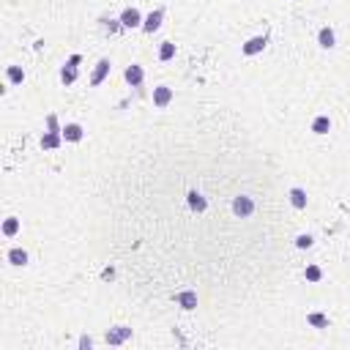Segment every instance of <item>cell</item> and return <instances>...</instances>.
Masks as SVG:
<instances>
[{
	"label": "cell",
	"instance_id": "7402d4cb",
	"mask_svg": "<svg viewBox=\"0 0 350 350\" xmlns=\"http://www.w3.org/2000/svg\"><path fill=\"white\" fill-rule=\"evenodd\" d=\"M323 279V268L320 266H306V282H320Z\"/></svg>",
	"mask_w": 350,
	"mask_h": 350
},
{
	"label": "cell",
	"instance_id": "cb8c5ba5",
	"mask_svg": "<svg viewBox=\"0 0 350 350\" xmlns=\"http://www.w3.org/2000/svg\"><path fill=\"white\" fill-rule=\"evenodd\" d=\"M46 129H50V132H63L60 124H58V115H55V112L46 115Z\"/></svg>",
	"mask_w": 350,
	"mask_h": 350
},
{
	"label": "cell",
	"instance_id": "ac0fdd59",
	"mask_svg": "<svg viewBox=\"0 0 350 350\" xmlns=\"http://www.w3.org/2000/svg\"><path fill=\"white\" fill-rule=\"evenodd\" d=\"M6 77H8V82H14V85L25 82V72H22L20 66H8V68H6Z\"/></svg>",
	"mask_w": 350,
	"mask_h": 350
},
{
	"label": "cell",
	"instance_id": "ffe728a7",
	"mask_svg": "<svg viewBox=\"0 0 350 350\" xmlns=\"http://www.w3.org/2000/svg\"><path fill=\"white\" fill-rule=\"evenodd\" d=\"M16 232H20V219H14V216H8L3 222V236H16Z\"/></svg>",
	"mask_w": 350,
	"mask_h": 350
},
{
	"label": "cell",
	"instance_id": "d6986e66",
	"mask_svg": "<svg viewBox=\"0 0 350 350\" xmlns=\"http://www.w3.org/2000/svg\"><path fill=\"white\" fill-rule=\"evenodd\" d=\"M60 80H63V85H72V82H77V66H63L60 68Z\"/></svg>",
	"mask_w": 350,
	"mask_h": 350
},
{
	"label": "cell",
	"instance_id": "603a6c76",
	"mask_svg": "<svg viewBox=\"0 0 350 350\" xmlns=\"http://www.w3.org/2000/svg\"><path fill=\"white\" fill-rule=\"evenodd\" d=\"M314 244V238L309 236V232H301V236H296V246L298 249H309Z\"/></svg>",
	"mask_w": 350,
	"mask_h": 350
},
{
	"label": "cell",
	"instance_id": "484cf974",
	"mask_svg": "<svg viewBox=\"0 0 350 350\" xmlns=\"http://www.w3.org/2000/svg\"><path fill=\"white\" fill-rule=\"evenodd\" d=\"M66 63H68V66H80V63H82V55H72Z\"/></svg>",
	"mask_w": 350,
	"mask_h": 350
},
{
	"label": "cell",
	"instance_id": "2e32d148",
	"mask_svg": "<svg viewBox=\"0 0 350 350\" xmlns=\"http://www.w3.org/2000/svg\"><path fill=\"white\" fill-rule=\"evenodd\" d=\"M306 323L312 326V328H328V318H326L323 312H309L306 314Z\"/></svg>",
	"mask_w": 350,
	"mask_h": 350
},
{
	"label": "cell",
	"instance_id": "277c9868",
	"mask_svg": "<svg viewBox=\"0 0 350 350\" xmlns=\"http://www.w3.org/2000/svg\"><path fill=\"white\" fill-rule=\"evenodd\" d=\"M162 20H164V8H154L148 16H145V22H142V30H145V33H154V30H159V28H162Z\"/></svg>",
	"mask_w": 350,
	"mask_h": 350
},
{
	"label": "cell",
	"instance_id": "9c48e42d",
	"mask_svg": "<svg viewBox=\"0 0 350 350\" xmlns=\"http://www.w3.org/2000/svg\"><path fill=\"white\" fill-rule=\"evenodd\" d=\"M120 25L124 28H142V14L132 6V8H126L124 14H120Z\"/></svg>",
	"mask_w": 350,
	"mask_h": 350
},
{
	"label": "cell",
	"instance_id": "30bf717a",
	"mask_svg": "<svg viewBox=\"0 0 350 350\" xmlns=\"http://www.w3.org/2000/svg\"><path fill=\"white\" fill-rule=\"evenodd\" d=\"M186 202H189V208H192V211H197V214H202V211L208 208V200H206V197H202L197 189H192L189 194H186Z\"/></svg>",
	"mask_w": 350,
	"mask_h": 350
},
{
	"label": "cell",
	"instance_id": "7c38bea8",
	"mask_svg": "<svg viewBox=\"0 0 350 350\" xmlns=\"http://www.w3.org/2000/svg\"><path fill=\"white\" fill-rule=\"evenodd\" d=\"M318 44L323 46V50H334V46H336L334 30H331V28H320V33H318Z\"/></svg>",
	"mask_w": 350,
	"mask_h": 350
},
{
	"label": "cell",
	"instance_id": "5b68a950",
	"mask_svg": "<svg viewBox=\"0 0 350 350\" xmlns=\"http://www.w3.org/2000/svg\"><path fill=\"white\" fill-rule=\"evenodd\" d=\"M110 66H112V63H110L107 58H102V60L96 63V68H93V74H90V85H93V88H96V85H102L104 80H107Z\"/></svg>",
	"mask_w": 350,
	"mask_h": 350
},
{
	"label": "cell",
	"instance_id": "4316f807",
	"mask_svg": "<svg viewBox=\"0 0 350 350\" xmlns=\"http://www.w3.org/2000/svg\"><path fill=\"white\" fill-rule=\"evenodd\" d=\"M80 348H93V340L90 336H80Z\"/></svg>",
	"mask_w": 350,
	"mask_h": 350
},
{
	"label": "cell",
	"instance_id": "44dd1931",
	"mask_svg": "<svg viewBox=\"0 0 350 350\" xmlns=\"http://www.w3.org/2000/svg\"><path fill=\"white\" fill-rule=\"evenodd\" d=\"M175 58V44L172 42H164L159 46V60H172Z\"/></svg>",
	"mask_w": 350,
	"mask_h": 350
},
{
	"label": "cell",
	"instance_id": "7a4b0ae2",
	"mask_svg": "<svg viewBox=\"0 0 350 350\" xmlns=\"http://www.w3.org/2000/svg\"><path fill=\"white\" fill-rule=\"evenodd\" d=\"M129 336H132V328H129V326H115V328L107 331V345H124Z\"/></svg>",
	"mask_w": 350,
	"mask_h": 350
},
{
	"label": "cell",
	"instance_id": "6da1fadb",
	"mask_svg": "<svg viewBox=\"0 0 350 350\" xmlns=\"http://www.w3.org/2000/svg\"><path fill=\"white\" fill-rule=\"evenodd\" d=\"M232 214H236L238 219H249L254 214V200L249 194H238L236 200H232Z\"/></svg>",
	"mask_w": 350,
	"mask_h": 350
},
{
	"label": "cell",
	"instance_id": "4fadbf2b",
	"mask_svg": "<svg viewBox=\"0 0 350 350\" xmlns=\"http://www.w3.org/2000/svg\"><path fill=\"white\" fill-rule=\"evenodd\" d=\"M60 134H63L66 142H80V140H82V126H80V124H66Z\"/></svg>",
	"mask_w": 350,
	"mask_h": 350
},
{
	"label": "cell",
	"instance_id": "8fae6325",
	"mask_svg": "<svg viewBox=\"0 0 350 350\" xmlns=\"http://www.w3.org/2000/svg\"><path fill=\"white\" fill-rule=\"evenodd\" d=\"M60 142H63V134H60V132H44V134H42V148H44V150L60 148Z\"/></svg>",
	"mask_w": 350,
	"mask_h": 350
},
{
	"label": "cell",
	"instance_id": "3957f363",
	"mask_svg": "<svg viewBox=\"0 0 350 350\" xmlns=\"http://www.w3.org/2000/svg\"><path fill=\"white\" fill-rule=\"evenodd\" d=\"M266 46H268V36L262 33V36H254V38H249V42L241 46V52L249 58V55H258V52H262Z\"/></svg>",
	"mask_w": 350,
	"mask_h": 350
},
{
	"label": "cell",
	"instance_id": "52a82bcc",
	"mask_svg": "<svg viewBox=\"0 0 350 350\" xmlns=\"http://www.w3.org/2000/svg\"><path fill=\"white\" fill-rule=\"evenodd\" d=\"M142 77H145L142 66H137V63L126 66V72H124V80H126V82H129L132 88H140V85H142Z\"/></svg>",
	"mask_w": 350,
	"mask_h": 350
},
{
	"label": "cell",
	"instance_id": "e0dca14e",
	"mask_svg": "<svg viewBox=\"0 0 350 350\" xmlns=\"http://www.w3.org/2000/svg\"><path fill=\"white\" fill-rule=\"evenodd\" d=\"M8 262H11V266H28V252L22 246H14L8 252Z\"/></svg>",
	"mask_w": 350,
	"mask_h": 350
},
{
	"label": "cell",
	"instance_id": "5bb4252c",
	"mask_svg": "<svg viewBox=\"0 0 350 350\" xmlns=\"http://www.w3.org/2000/svg\"><path fill=\"white\" fill-rule=\"evenodd\" d=\"M288 197H290V202H293V208H298V211H301V208H306V192L301 189V186H293Z\"/></svg>",
	"mask_w": 350,
	"mask_h": 350
},
{
	"label": "cell",
	"instance_id": "ba28073f",
	"mask_svg": "<svg viewBox=\"0 0 350 350\" xmlns=\"http://www.w3.org/2000/svg\"><path fill=\"white\" fill-rule=\"evenodd\" d=\"M175 304L180 309H186V312H192V309L197 306V293L194 290H180V293L175 296Z\"/></svg>",
	"mask_w": 350,
	"mask_h": 350
},
{
	"label": "cell",
	"instance_id": "d4e9b609",
	"mask_svg": "<svg viewBox=\"0 0 350 350\" xmlns=\"http://www.w3.org/2000/svg\"><path fill=\"white\" fill-rule=\"evenodd\" d=\"M107 30H110V33H118V30H120V20H110V22H107Z\"/></svg>",
	"mask_w": 350,
	"mask_h": 350
},
{
	"label": "cell",
	"instance_id": "8992f818",
	"mask_svg": "<svg viewBox=\"0 0 350 350\" xmlns=\"http://www.w3.org/2000/svg\"><path fill=\"white\" fill-rule=\"evenodd\" d=\"M170 102H172V88H167V85H159V88H154V107L164 110Z\"/></svg>",
	"mask_w": 350,
	"mask_h": 350
},
{
	"label": "cell",
	"instance_id": "9a60e30c",
	"mask_svg": "<svg viewBox=\"0 0 350 350\" xmlns=\"http://www.w3.org/2000/svg\"><path fill=\"white\" fill-rule=\"evenodd\" d=\"M312 132L314 134H328L331 132V118L328 115H318V118L312 120Z\"/></svg>",
	"mask_w": 350,
	"mask_h": 350
}]
</instances>
